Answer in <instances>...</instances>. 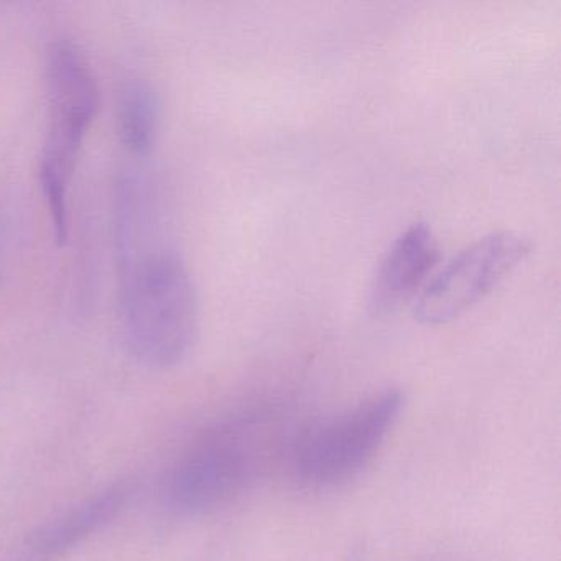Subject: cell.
<instances>
[{
	"instance_id": "cell-9",
	"label": "cell",
	"mask_w": 561,
	"mask_h": 561,
	"mask_svg": "<svg viewBox=\"0 0 561 561\" xmlns=\"http://www.w3.org/2000/svg\"><path fill=\"white\" fill-rule=\"evenodd\" d=\"M4 229H2V222H0V264H2V254H4Z\"/></svg>"
},
{
	"instance_id": "cell-2",
	"label": "cell",
	"mask_w": 561,
	"mask_h": 561,
	"mask_svg": "<svg viewBox=\"0 0 561 561\" xmlns=\"http://www.w3.org/2000/svg\"><path fill=\"white\" fill-rule=\"evenodd\" d=\"M50 127L41 160V185L50 209L55 236L67 241L68 183L84 137L100 106V88L90 60L71 41H57L48 51Z\"/></svg>"
},
{
	"instance_id": "cell-1",
	"label": "cell",
	"mask_w": 561,
	"mask_h": 561,
	"mask_svg": "<svg viewBox=\"0 0 561 561\" xmlns=\"http://www.w3.org/2000/svg\"><path fill=\"white\" fill-rule=\"evenodd\" d=\"M152 192L137 180L121 185V307L124 336L144 366L172 369L192 350L198 323L195 287L182 257L157 234Z\"/></svg>"
},
{
	"instance_id": "cell-4",
	"label": "cell",
	"mask_w": 561,
	"mask_h": 561,
	"mask_svg": "<svg viewBox=\"0 0 561 561\" xmlns=\"http://www.w3.org/2000/svg\"><path fill=\"white\" fill-rule=\"evenodd\" d=\"M530 239L497 231L459 252L425 285L413 314L423 324H445L484 300L514 268L531 254Z\"/></svg>"
},
{
	"instance_id": "cell-8",
	"label": "cell",
	"mask_w": 561,
	"mask_h": 561,
	"mask_svg": "<svg viewBox=\"0 0 561 561\" xmlns=\"http://www.w3.org/2000/svg\"><path fill=\"white\" fill-rule=\"evenodd\" d=\"M159 100L150 84L134 81L124 90L119 107V130L133 156H146L159 129Z\"/></svg>"
},
{
	"instance_id": "cell-7",
	"label": "cell",
	"mask_w": 561,
	"mask_h": 561,
	"mask_svg": "<svg viewBox=\"0 0 561 561\" xmlns=\"http://www.w3.org/2000/svg\"><path fill=\"white\" fill-rule=\"evenodd\" d=\"M432 228L413 222L390 245L374 275L369 307L374 314H392L415 297L438 262Z\"/></svg>"
},
{
	"instance_id": "cell-5",
	"label": "cell",
	"mask_w": 561,
	"mask_h": 561,
	"mask_svg": "<svg viewBox=\"0 0 561 561\" xmlns=\"http://www.w3.org/2000/svg\"><path fill=\"white\" fill-rule=\"evenodd\" d=\"M251 472V455L232 430L209 433L179 459L165 482V504L180 515H203L232 501Z\"/></svg>"
},
{
	"instance_id": "cell-6",
	"label": "cell",
	"mask_w": 561,
	"mask_h": 561,
	"mask_svg": "<svg viewBox=\"0 0 561 561\" xmlns=\"http://www.w3.org/2000/svg\"><path fill=\"white\" fill-rule=\"evenodd\" d=\"M133 488L117 482L35 528L11 561H57L103 530L126 508Z\"/></svg>"
},
{
	"instance_id": "cell-3",
	"label": "cell",
	"mask_w": 561,
	"mask_h": 561,
	"mask_svg": "<svg viewBox=\"0 0 561 561\" xmlns=\"http://www.w3.org/2000/svg\"><path fill=\"white\" fill-rule=\"evenodd\" d=\"M402 405V393L383 390L311 426L295 451L298 478L313 488H334L359 474L392 432Z\"/></svg>"
}]
</instances>
